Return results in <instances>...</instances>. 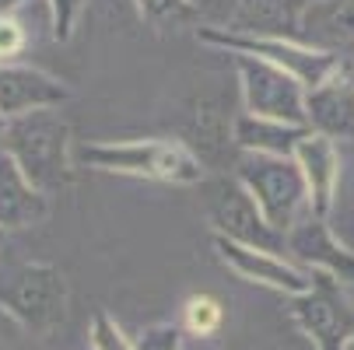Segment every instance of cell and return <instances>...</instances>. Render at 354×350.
Listing matches in <instances>:
<instances>
[{
  "mask_svg": "<svg viewBox=\"0 0 354 350\" xmlns=\"http://www.w3.org/2000/svg\"><path fill=\"white\" fill-rule=\"evenodd\" d=\"M49 217V196L28 182L18 162L0 147V231H25Z\"/></svg>",
  "mask_w": 354,
  "mask_h": 350,
  "instance_id": "4fadbf2b",
  "label": "cell"
},
{
  "mask_svg": "<svg viewBox=\"0 0 354 350\" xmlns=\"http://www.w3.org/2000/svg\"><path fill=\"white\" fill-rule=\"evenodd\" d=\"M288 315L316 350H344L354 336V305L326 273H313L309 291L288 298Z\"/></svg>",
  "mask_w": 354,
  "mask_h": 350,
  "instance_id": "52a82bcc",
  "label": "cell"
},
{
  "mask_svg": "<svg viewBox=\"0 0 354 350\" xmlns=\"http://www.w3.org/2000/svg\"><path fill=\"white\" fill-rule=\"evenodd\" d=\"M0 242H4V231H0Z\"/></svg>",
  "mask_w": 354,
  "mask_h": 350,
  "instance_id": "f1b7e54d",
  "label": "cell"
},
{
  "mask_svg": "<svg viewBox=\"0 0 354 350\" xmlns=\"http://www.w3.org/2000/svg\"><path fill=\"white\" fill-rule=\"evenodd\" d=\"M306 11H309V0H235L232 21L225 28L242 32V35L301 42V21H306Z\"/></svg>",
  "mask_w": 354,
  "mask_h": 350,
  "instance_id": "5bb4252c",
  "label": "cell"
},
{
  "mask_svg": "<svg viewBox=\"0 0 354 350\" xmlns=\"http://www.w3.org/2000/svg\"><path fill=\"white\" fill-rule=\"evenodd\" d=\"M74 162L95 172H113L147 182H172V186H200L207 168L183 140L147 137V140H98L81 144Z\"/></svg>",
  "mask_w": 354,
  "mask_h": 350,
  "instance_id": "6da1fadb",
  "label": "cell"
},
{
  "mask_svg": "<svg viewBox=\"0 0 354 350\" xmlns=\"http://www.w3.org/2000/svg\"><path fill=\"white\" fill-rule=\"evenodd\" d=\"M189 4H200V0H189Z\"/></svg>",
  "mask_w": 354,
  "mask_h": 350,
  "instance_id": "83f0119b",
  "label": "cell"
},
{
  "mask_svg": "<svg viewBox=\"0 0 354 350\" xmlns=\"http://www.w3.org/2000/svg\"><path fill=\"white\" fill-rule=\"evenodd\" d=\"M225 326V309L211 294H193L183 305V329L193 336H214Z\"/></svg>",
  "mask_w": 354,
  "mask_h": 350,
  "instance_id": "d6986e66",
  "label": "cell"
},
{
  "mask_svg": "<svg viewBox=\"0 0 354 350\" xmlns=\"http://www.w3.org/2000/svg\"><path fill=\"white\" fill-rule=\"evenodd\" d=\"M196 39L207 42V46L225 49L228 57H257V60H267V64L288 70L291 77H298L301 84H306V91L316 88L323 77H330L337 70V64L344 60L337 53H323V49L306 46V42H295V39L242 35V32H232L225 25H204V28H196Z\"/></svg>",
  "mask_w": 354,
  "mask_h": 350,
  "instance_id": "8992f818",
  "label": "cell"
},
{
  "mask_svg": "<svg viewBox=\"0 0 354 350\" xmlns=\"http://www.w3.org/2000/svg\"><path fill=\"white\" fill-rule=\"evenodd\" d=\"M0 147L46 196L60 193L74 179V144L60 109H35L28 116L8 119L4 133H0Z\"/></svg>",
  "mask_w": 354,
  "mask_h": 350,
  "instance_id": "7a4b0ae2",
  "label": "cell"
},
{
  "mask_svg": "<svg viewBox=\"0 0 354 350\" xmlns=\"http://www.w3.org/2000/svg\"><path fill=\"white\" fill-rule=\"evenodd\" d=\"M67 277L53 263L0 266V312H8L32 336H53L67 322Z\"/></svg>",
  "mask_w": 354,
  "mask_h": 350,
  "instance_id": "3957f363",
  "label": "cell"
},
{
  "mask_svg": "<svg viewBox=\"0 0 354 350\" xmlns=\"http://www.w3.org/2000/svg\"><path fill=\"white\" fill-rule=\"evenodd\" d=\"M200 204L211 221V231L218 238L267 249V253H284V235L267 224L260 214L257 200L249 196V189L235 175H211L200 182Z\"/></svg>",
  "mask_w": 354,
  "mask_h": 350,
  "instance_id": "5b68a950",
  "label": "cell"
},
{
  "mask_svg": "<svg viewBox=\"0 0 354 350\" xmlns=\"http://www.w3.org/2000/svg\"><path fill=\"white\" fill-rule=\"evenodd\" d=\"M211 245L218 260L239 273L242 280L249 284H260V287H270V291H281L288 298L301 294L313 287V273L301 270L298 263H291L288 256L281 253H267V249H252V245H239V242H228V238H218L211 235Z\"/></svg>",
  "mask_w": 354,
  "mask_h": 350,
  "instance_id": "30bf717a",
  "label": "cell"
},
{
  "mask_svg": "<svg viewBox=\"0 0 354 350\" xmlns=\"http://www.w3.org/2000/svg\"><path fill=\"white\" fill-rule=\"evenodd\" d=\"M183 336L186 329L179 322H155L137 333L133 350H183Z\"/></svg>",
  "mask_w": 354,
  "mask_h": 350,
  "instance_id": "603a6c76",
  "label": "cell"
},
{
  "mask_svg": "<svg viewBox=\"0 0 354 350\" xmlns=\"http://www.w3.org/2000/svg\"><path fill=\"white\" fill-rule=\"evenodd\" d=\"M284 253L301 270L326 273L340 287H354V249H347L323 217H301L284 238Z\"/></svg>",
  "mask_w": 354,
  "mask_h": 350,
  "instance_id": "9c48e42d",
  "label": "cell"
},
{
  "mask_svg": "<svg viewBox=\"0 0 354 350\" xmlns=\"http://www.w3.org/2000/svg\"><path fill=\"white\" fill-rule=\"evenodd\" d=\"M344 350H354V336H351V340H347V347H344Z\"/></svg>",
  "mask_w": 354,
  "mask_h": 350,
  "instance_id": "484cf974",
  "label": "cell"
},
{
  "mask_svg": "<svg viewBox=\"0 0 354 350\" xmlns=\"http://www.w3.org/2000/svg\"><path fill=\"white\" fill-rule=\"evenodd\" d=\"M67 98L71 88L60 77L25 64H0V116L4 119H18L35 109H60Z\"/></svg>",
  "mask_w": 354,
  "mask_h": 350,
  "instance_id": "7c38bea8",
  "label": "cell"
},
{
  "mask_svg": "<svg viewBox=\"0 0 354 350\" xmlns=\"http://www.w3.org/2000/svg\"><path fill=\"white\" fill-rule=\"evenodd\" d=\"M88 340H91V350H133V340L120 329V322H116L106 309L95 312Z\"/></svg>",
  "mask_w": 354,
  "mask_h": 350,
  "instance_id": "7402d4cb",
  "label": "cell"
},
{
  "mask_svg": "<svg viewBox=\"0 0 354 350\" xmlns=\"http://www.w3.org/2000/svg\"><path fill=\"white\" fill-rule=\"evenodd\" d=\"M309 137V126H291L263 116L239 113L232 123V144L239 155H274V158H295L298 144Z\"/></svg>",
  "mask_w": 354,
  "mask_h": 350,
  "instance_id": "2e32d148",
  "label": "cell"
},
{
  "mask_svg": "<svg viewBox=\"0 0 354 350\" xmlns=\"http://www.w3.org/2000/svg\"><path fill=\"white\" fill-rule=\"evenodd\" d=\"M232 175L249 189L257 200L260 214L274 231L288 238V231L309 217V186L295 158H274V155H235Z\"/></svg>",
  "mask_w": 354,
  "mask_h": 350,
  "instance_id": "277c9868",
  "label": "cell"
},
{
  "mask_svg": "<svg viewBox=\"0 0 354 350\" xmlns=\"http://www.w3.org/2000/svg\"><path fill=\"white\" fill-rule=\"evenodd\" d=\"M301 42L347 57V49H354V0H309Z\"/></svg>",
  "mask_w": 354,
  "mask_h": 350,
  "instance_id": "e0dca14e",
  "label": "cell"
},
{
  "mask_svg": "<svg viewBox=\"0 0 354 350\" xmlns=\"http://www.w3.org/2000/svg\"><path fill=\"white\" fill-rule=\"evenodd\" d=\"M306 126L333 144L354 140V57H344L330 77L306 91Z\"/></svg>",
  "mask_w": 354,
  "mask_h": 350,
  "instance_id": "8fae6325",
  "label": "cell"
},
{
  "mask_svg": "<svg viewBox=\"0 0 354 350\" xmlns=\"http://www.w3.org/2000/svg\"><path fill=\"white\" fill-rule=\"evenodd\" d=\"M133 8L151 28H176L193 18L196 4L189 0H133Z\"/></svg>",
  "mask_w": 354,
  "mask_h": 350,
  "instance_id": "ffe728a7",
  "label": "cell"
},
{
  "mask_svg": "<svg viewBox=\"0 0 354 350\" xmlns=\"http://www.w3.org/2000/svg\"><path fill=\"white\" fill-rule=\"evenodd\" d=\"M232 123L235 116H228L218 102H207V98H200L189 113V123H186V147L204 162V168L211 162H221L225 151H235L232 144ZM239 155V151H235Z\"/></svg>",
  "mask_w": 354,
  "mask_h": 350,
  "instance_id": "ac0fdd59",
  "label": "cell"
},
{
  "mask_svg": "<svg viewBox=\"0 0 354 350\" xmlns=\"http://www.w3.org/2000/svg\"><path fill=\"white\" fill-rule=\"evenodd\" d=\"M28 49V28L18 18H0V64H18V57Z\"/></svg>",
  "mask_w": 354,
  "mask_h": 350,
  "instance_id": "cb8c5ba5",
  "label": "cell"
},
{
  "mask_svg": "<svg viewBox=\"0 0 354 350\" xmlns=\"http://www.w3.org/2000/svg\"><path fill=\"white\" fill-rule=\"evenodd\" d=\"M242 88V113L263 116L291 126H306V84L288 70L257 60V57H232Z\"/></svg>",
  "mask_w": 354,
  "mask_h": 350,
  "instance_id": "ba28073f",
  "label": "cell"
},
{
  "mask_svg": "<svg viewBox=\"0 0 354 350\" xmlns=\"http://www.w3.org/2000/svg\"><path fill=\"white\" fill-rule=\"evenodd\" d=\"M295 162L306 175L309 186V211L313 217H330L333 211V200H337V186H340V151L330 137L309 133L306 140L298 144Z\"/></svg>",
  "mask_w": 354,
  "mask_h": 350,
  "instance_id": "9a60e30c",
  "label": "cell"
},
{
  "mask_svg": "<svg viewBox=\"0 0 354 350\" xmlns=\"http://www.w3.org/2000/svg\"><path fill=\"white\" fill-rule=\"evenodd\" d=\"M42 4L49 11V39L53 42H71L88 0H42Z\"/></svg>",
  "mask_w": 354,
  "mask_h": 350,
  "instance_id": "44dd1931",
  "label": "cell"
},
{
  "mask_svg": "<svg viewBox=\"0 0 354 350\" xmlns=\"http://www.w3.org/2000/svg\"><path fill=\"white\" fill-rule=\"evenodd\" d=\"M32 0H0V18H18Z\"/></svg>",
  "mask_w": 354,
  "mask_h": 350,
  "instance_id": "d4e9b609",
  "label": "cell"
},
{
  "mask_svg": "<svg viewBox=\"0 0 354 350\" xmlns=\"http://www.w3.org/2000/svg\"><path fill=\"white\" fill-rule=\"evenodd\" d=\"M4 126H8V119H4V116H0V133H4Z\"/></svg>",
  "mask_w": 354,
  "mask_h": 350,
  "instance_id": "4316f807",
  "label": "cell"
}]
</instances>
